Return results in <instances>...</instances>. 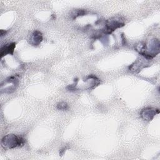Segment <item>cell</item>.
Here are the masks:
<instances>
[{"label":"cell","mask_w":160,"mask_h":160,"mask_svg":"<svg viewBox=\"0 0 160 160\" xmlns=\"http://www.w3.org/2000/svg\"><path fill=\"white\" fill-rule=\"evenodd\" d=\"M24 143V139L15 134H8L3 137L1 141L2 147L5 149H13L21 146Z\"/></svg>","instance_id":"cell-1"},{"label":"cell","mask_w":160,"mask_h":160,"mask_svg":"<svg viewBox=\"0 0 160 160\" xmlns=\"http://www.w3.org/2000/svg\"><path fill=\"white\" fill-rule=\"evenodd\" d=\"M124 26V23L116 18H112L106 21V26L104 29V32L109 34L114 31L116 29Z\"/></svg>","instance_id":"cell-2"},{"label":"cell","mask_w":160,"mask_h":160,"mask_svg":"<svg viewBox=\"0 0 160 160\" xmlns=\"http://www.w3.org/2000/svg\"><path fill=\"white\" fill-rule=\"evenodd\" d=\"M159 113V110L152 108H146L141 112V117L145 121H151L153 119L154 116Z\"/></svg>","instance_id":"cell-3"},{"label":"cell","mask_w":160,"mask_h":160,"mask_svg":"<svg viewBox=\"0 0 160 160\" xmlns=\"http://www.w3.org/2000/svg\"><path fill=\"white\" fill-rule=\"evenodd\" d=\"M42 41V33L39 31H35L31 34L29 42L33 46L39 45Z\"/></svg>","instance_id":"cell-4"},{"label":"cell","mask_w":160,"mask_h":160,"mask_svg":"<svg viewBox=\"0 0 160 160\" xmlns=\"http://www.w3.org/2000/svg\"><path fill=\"white\" fill-rule=\"evenodd\" d=\"M15 46H16V44L14 42H12V43L7 44L4 45V46L1 47V58H2L3 56H6L8 54H12L14 48H15Z\"/></svg>","instance_id":"cell-5"},{"label":"cell","mask_w":160,"mask_h":160,"mask_svg":"<svg viewBox=\"0 0 160 160\" xmlns=\"http://www.w3.org/2000/svg\"><path fill=\"white\" fill-rule=\"evenodd\" d=\"M68 108V105L65 102H61L57 104V109L59 110H66Z\"/></svg>","instance_id":"cell-6"}]
</instances>
